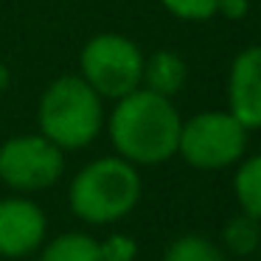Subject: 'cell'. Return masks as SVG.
I'll use <instances>...</instances> for the list:
<instances>
[{
    "label": "cell",
    "instance_id": "5",
    "mask_svg": "<svg viewBox=\"0 0 261 261\" xmlns=\"http://www.w3.org/2000/svg\"><path fill=\"white\" fill-rule=\"evenodd\" d=\"M247 132L250 129H244L242 121L227 110H205L182 121L177 154L188 166L202 171L227 169L244 158Z\"/></svg>",
    "mask_w": 261,
    "mask_h": 261
},
{
    "label": "cell",
    "instance_id": "19",
    "mask_svg": "<svg viewBox=\"0 0 261 261\" xmlns=\"http://www.w3.org/2000/svg\"><path fill=\"white\" fill-rule=\"evenodd\" d=\"M0 261H3V258H0Z\"/></svg>",
    "mask_w": 261,
    "mask_h": 261
},
{
    "label": "cell",
    "instance_id": "18",
    "mask_svg": "<svg viewBox=\"0 0 261 261\" xmlns=\"http://www.w3.org/2000/svg\"><path fill=\"white\" fill-rule=\"evenodd\" d=\"M258 255H261V244H258Z\"/></svg>",
    "mask_w": 261,
    "mask_h": 261
},
{
    "label": "cell",
    "instance_id": "7",
    "mask_svg": "<svg viewBox=\"0 0 261 261\" xmlns=\"http://www.w3.org/2000/svg\"><path fill=\"white\" fill-rule=\"evenodd\" d=\"M48 239V216L29 194L0 199V258L23 261L37 255Z\"/></svg>",
    "mask_w": 261,
    "mask_h": 261
},
{
    "label": "cell",
    "instance_id": "12",
    "mask_svg": "<svg viewBox=\"0 0 261 261\" xmlns=\"http://www.w3.org/2000/svg\"><path fill=\"white\" fill-rule=\"evenodd\" d=\"M261 244V222L253 219L247 214L233 216L222 230V250H227L230 255H253L258 253Z\"/></svg>",
    "mask_w": 261,
    "mask_h": 261
},
{
    "label": "cell",
    "instance_id": "13",
    "mask_svg": "<svg viewBox=\"0 0 261 261\" xmlns=\"http://www.w3.org/2000/svg\"><path fill=\"white\" fill-rule=\"evenodd\" d=\"M163 261H227V255L214 239L199 236V233H186L166 247Z\"/></svg>",
    "mask_w": 261,
    "mask_h": 261
},
{
    "label": "cell",
    "instance_id": "6",
    "mask_svg": "<svg viewBox=\"0 0 261 261\" xmlns=\"http://www.w3.org/2000/svg\"><path fill=\"white\" fill-rule=\"evenodd\" d=\"M65 177V152L45 135H14L0 143V182L14 194L54 188Z\"/></svg>",
    "mask_w": 261,
    "mask_h": 261
},
{
    "label": "cell",
    "instance_id": "3",
    "mask_svg": "<svg viewBox=\"0 0 261 261\" xmlns=\"http://www.w3.org/2000/svg\"><path fill=\"white\" fill-rule=\"evenodd\" d=\"M104 98L79 73H65L48 82L37 104L40 135L57 143L62 152L87 149L104 129Z\"/></svg>",
    "mask_w": 261,
    "mask_h": 261
},
{
    "label": "cell",
    "instance_id": "2",
    "mask_svg": "<svg viewBox=\"0 0 261 261\" xmlns=\"http://www.w3.org/2000/svg\"><path fill=\"white\" fill-rule=\"evenodd\" d=\"M141 197V171L118 154L85 163L68 182V208L85 225H115L138 208Z\"/></svg>",
    "mask_w": 261,
    "mask_h": 261
},
{
    "label": "cell",
    "instance_id": "14",
    "mask_svg": "<svg viewBox=\"0 0 261 261\" xmlns=\"http://www.w3.org/2000/svg\"><path fill=\"white\" fill-rule=\"evenodd\" d=\"M163 9L177 20H188V23H199V20H211L216 14L219 0H160Z\"/></svg>",
    "mask_w": 261,
    "mask_h": 261
},
{
    "label": "cell",
    "instance_id": "16",
    "mask_svg": "<svg viewBox=\"0 0 261 261\" xmlns=\"http://www.w3.org/2000/svg\"><path fill=\"white\" fill-rule=\"evenodd\" d=\"M250 12V0H219V6H216V14H222L225 20H244Z\"/></svg>",
    "mask_w": 261,
    "mask_h": 261
},
{
    "label": "cell",
    "instance_id": "11",
    "mask_svg": "<svg viewBox=\"0 0 261 261\" xmlns=\"http://www.w3.org/2000/svg\"><path fill=\"white\" fill-rule=\"evenodd\" d=\"M233 194L242 214L261 222V154L239 160L236 177H233Z\"/></svg>",
    "mask_w": 261,
    "mask_h": 261
},
{
    "label": "cell",
    "instance_id": "8",
    "mask_svg": "<svg viewBox=\"0 0 261 261\" xmlns=\"http://www.w3.org/2000/svg\"><path fill=\"white\" fill-rule=\"evenodd\" d=\"M227 113L244 129H261V45H250L233 59L227 76Z\"/></svg>",
    "mask_w": 261,
    "mask_h": 261
},
{
    "label": "cell",
    "instance_id": "10",
    "mask_svg": "<svg viewBox=\"0 0 261 261\" xmlns=\"http://www.w3.org/2000/svg\"><path fill=\"white\" fill-rule=\"evenodd\" d=\"M37 261H104L98 239L85 230H65L54 239H45L37 250Z\"/></svg>",
    "mask_w": 261,
    "mask_h": 261
},
{
    "label": "cell",
    "instance_id": "17",
    "mask_svg": "<svg viewBox=\"0 0 261 261\" xmlns=\"http://www.w3.org/2000/svg\"><path fill=\"white\" fill-rule=\"evenodd\" d=\"M9 85H12V70H9L6 62H0V96L9 90Z\"/></svg>",
    "mask_w": 261,
    "mask_h": 261
},
{
    "label": "cell",
    "instance_id": "15",
    "mask_svg": "<svg viewBox=\"0 0 261 261\" xmlns=\"http://www.w3.org/2000/svg\"><path fill=\"white\" fill-rule=\"evenodd\" d=\"M104 261H135L138 258V242L126 233H110L98 242Z\"/></svg>",
    "mask_w": 261,
    "mask_h": 261
},
{
    "label": "cell",
    "instance_id": "9",
    "mask_svg": "<svg viewBox=\"0 0 261 261\" xmlns=\"http://www.w3.org/2000/svg\"><path fill=\"white\" fill-rule=\"evenodd\" d=\"M188 82V65L174 51H154L143 62V87L158 96L174 98Z\"/></svg>",
    "mask_w": 261,
    "mask_h": 261
},
{
    "label": "cell",
    "instance_id": "1",
    "mask_svg": "<svg viewBox=\"0 0 261 261\" xmlns=\"http://www.w3.org/2000/svg\"><path fill=\"white\" fill-rule=\"evenodd\" d=\"M104 126L115 154L141 169L160 166L177 154L182 118L171 98L138 87L129 96L113 101Z\"/></svg>",
    "mask_w": 261,
    "mask_h": 261
},
{
    "label": "cell",
    "instance_id": "4",
    "mask_svg": "<svg viewBox=\"0 0 261 261\" xmlns=\"http://www.w3.org/2000/svg\"><path fill=\"white\" fill-rule=\"evenodd\" d=\"M143 62L146 57L135 40L115 31H101L82 45L79 76L104 101H118L143 87Z\"/></svg>",
    "mask_w": 261,
    "mask_h": 261
}]
</instances>
